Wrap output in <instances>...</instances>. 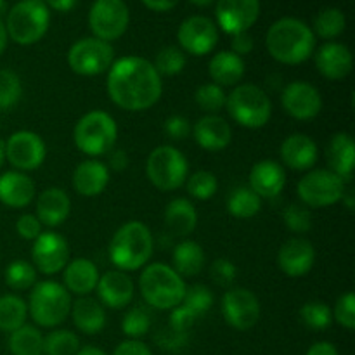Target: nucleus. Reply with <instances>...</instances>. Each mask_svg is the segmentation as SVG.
Instances as JSON below:
<instances>
[{
	"label": "nucleus",
	"instance_id": "bf43d9fd",
	"mask_svg": "<svg viewBox=\"0 0 355 355\" xmlns=\"http://www.w3.org/2000/svg\"><path fill=\"white\" fill-rule=\"evenodd\" d=\"M44 2L49 9L58 10V12H69L78 0H44Z\"/></svg>",
	"mask_w": 355,
	"mask_h": 355
},
{
	"label": "nucleus",
	"instance_id": "1a4fd4ad",
	"mask_svg": "<svg viewBox=\"0 0 355 355\" xmlns=\"http://www.w3.org/2000/svg\"><path fill=\"white\" fill-rule=\"evenodd\" d=\"M146 175L159 191H175L189 177V163L184 153L172 144H162L153 149L146 162Z\"/></svg>",
	"mask_w": 355,
	"mask_h": 355
},
{
	"label": "nucleus",
	"instance_id": "0e129e2a",
	"mask_svg": "<svg viewBox=\"0 0 355 355\" xmlns=\"http://www.w3.org/2000/svg\"><path fill=\"white\" fill-rule=\"evenodd\" d=\"M3 162H6V151H3V141L0 139V168H2Z\"/></svg>",
	"mask_w": 355,
	"mask_h": 355
},
{
	"label": "nucleus",
	"instance_id": "4c0bfd02",
	"mask_svg": "<svg viewBox=\"0 0 355 355\" xmlns=\"http://www.w3.org/2000/svg\"><path fill=\"white\" fill-rule=\"evenodd\" d=\"M347 28V17L343 10L336 7H328L322 9L318 16L314 17V35L324 38V40H335L340 35H343Z\"/></svg>",
	"mask_w": 355,
	"mask_h": 355
},
{
	"label": "nucleus",
	"instance_id": "de8ad7c7",
	"mask_svg": "<svg viewBox=\"0 0 355 355\" xmlns=\"http://www.w3.org/2000/svg\"><path fill=\"white\" fill-rule=\"evenodd\" d=\"M283 222L295 234H307L312 229L311 210L300 203L288 205L286 210L283 211Z\"/></svg>",
	"mask_w": 355,
	"mask_h": 355
},
{
	"label": "nucleus",
	"instance_id": "13d9d810",
	"mask_svg": "<svg viewBox=\"0 0 355 355\" xmlns=\"http://www.w3.org/2000/svg\"><path fill=\"white\" fill-rule=\"evenodd\" d=\"M141 2L155 12H168L179 3V0H141Z\"/></svg>",
	"mask_w": 355,
	"mask_h": 355
},
{
	"label": "nucleus",
	"instance_id": "4be33fe9",
	"mask_svg": "<svg viewBox=\"0 0 355 355\" xmlns=\"http://www.w3.org/2000/svg\"><path fill=\"white\" fill-rule=\"evenodd\" d=\"M286 186V170L276 159H260L252 166L248 187L260 200H274Z\"/></svg>",
	"mask_w": 355,
	"mask_h": 355
},
{
	"label": "nucleus",
	"instance_id": "c85d7f7f",
	"mask_svg": "<svg viewBox=\"0 0 355 355\" xmlns=\"http://www.w3.org/2000/svg\"><path fill=\"white\" fill-rule=\"evenodd\" d=\"M99 269L85 257H78L66 263L62 270V286L75 297H90L99 283Z\"/></svg>",
	"mask_w": 355,
	"mask_h": 355
},
{
	"label": "nucleus",
	"instance_id": "0eeeda50",
	"mask_svg": "<svg viewBox=\"0 0 355 355\" xmlns=\"http://www.w3.org/2000/svg\"><path fill=\"white\" fill-rule=\"evenodd\" d=\"M118 125L110 113L92 110L83 114L73 128V142L89 158L107 155L116 146Z\"/></svg>",
	"mask_w": 355,
	"mask_h": 355
},
{
	"label": "nucleus",
	"instance_id": "423d86ee",
	"mask_svg": "<svg viewBox=\"0 0 355 355\" xmlns=\"http://www.w3.org/2000/svg\"><path fill=\"white\" fill-rule=\"evenodd\" d=\"M225 111L231 120L248 130H259L270 121L272 103L266 90L253 83H239L227 94Z\"/></svg>",
	"mask_w": 355,
	"mask_h": 355
},
{
	"label": "nucleus",
	"instance_id": "c03bdc74",
	"mask_svg": "<svg viewBox=\"0 0 355 355\" xmlns=\"http://www.w3.org/2000/svg\"><path fill=\"white\" fill-rule=\"evenodd\" d=\"M186 189L194 200L208 201L210 198L215 196L218 189L217 175L214 172H208V170H198V172L191 173L187 177Z\"/></svg>",
	"mask_w": 355,
	"mask_h": 355
},
{
	"label": "nucleus",
	"instance_id": "a878e982",
	"mask_svg": "<svg viewBox=\"0 0 355 355\" xmlns=\"http://www.w3.org/2000/svg\"><path fill=\"white\" fill-rule=\"evenodd\" d=\"M111 172L101 159L89 158L75 166L71 175L73 189L83 198H96L110 186Z\"/></svg>",
	"mask_w": 355,
	"mask_h": 355
},
{
	"label": "nucleus",
	"instance_id": "49530a36",
	"mask_svg": "<svg viewBox=\"0 0 355 355\" xmlns=\"http://www.w3.org/2000/svg\"><path fill=\"white\" fill-rule=\"evenodd\" d=\"M151 329V314L142 307H132L121 319V331L128 340H141Z\"/></svg>",
	"mask_w": 355,
	"mask_h": 355
},
{
	"label": "nucleus",
	"instance_id": "393cba45",
	"mask_svg": "<svg viewBox=\"0 0 355 355\" xmlns=\"http://www.w3.org/2000/svg\"><path fill=\"white\" fill-rule=\"evenodd\" d=\"M194 141L201 149L208 153L224 151L232 142V128L220 114H203L191 127Z\"/></svg>",
	"mask_w": 355,
	"mask_h": 355
},
{
	"label": "nucleus",
	"instance_id": "f3484780",
	"mask_svg": "<svg viewBox=\"0 0 355 355\" xmlns=\"http://www.w3.org/2000/svg\"><path fill=\"white\" fill-rule=\"evenodd\" d=\"M215 304L214 291L207 286V284H191L186 288L182 302L179 307L170 311V321L168 328L177 333L187 335V329L201 318L207 314Z\"/></svg>",
	"mask_w": 355,
	"mask_h": 355
},
{
	"label": "nucleus",
	"instance_id": "b1692460",
	"mask_svg": "<svg viewBox=\"0 0 355 355\" xmlns=\"http://www.w3.org/2000/svg\"><path fill=\"white\" fill-rule=\"evenodd\" d=\"M281 165L293 172H309L319 159V148L307 134H291L281 142Z\"/></svg>",
	"mask_w": 355,
	"mask_h": 355
},
{
	"label": "nucleus",
	"instance_id": "ddd939ff",
	"mask_svg": "<svg viewBox=\"0 0 355 355\" xmlns=\"http://www.w3.org/2000/svg\"><path fill=\"white\" fill-rule=\"evenodd\" d=\"M6 162L17 172H33L44 165L47 158V146L44 139L31 130H17L3 142Z\"/></svg>",
	"mask_w": 355,
	"mask_h": 355
},
{
	"label": "nucleus",
	"instance_id": "8fccbe9b",
	"mask_svg": "<svg viewBox=\"0 0 355 355\" xmlns=\"http://www.w3.org/2000/svg\"><path fill=\"white\" fill-rule=\"evenodd\" d=\"M210 277L217 286L220 288H232L236 277H238V267L232 260L220 257L215 259L210 266Z\"/></svg>",
	"mask_w": 355,
	"mask_h": 355
},
{
	"label": "nucleus",
	"instance_id": "f8f14e48",
	"mask_svg": "<svg viewBox=\"0 0 355 355\" xmlns=\"http://www.w3.org/2000/svg\"><path fill=\"white\" fill-rule=\"evenodd\" d=\"M130 23V10L123 0H96L89 12V28L99 40L111 42L123 37Z\"/></svg>",
	"mask_w": 355,
	"mask_h": 355
},
{
	"label": "nucleus",
	"instance_id": "a19ab883",
	"mask_svg": "<svg viewBox=\"0 0 355 355\" xmlns=\"http://www.w3.org/2000/svg\"><path fill=\"white\" fill-rule=\"evenodd\" d=\"M82 349L76 333L55 328L44 335V355H76Z\"/></svg>",
	"mask_w": 355,
	"mask_h": 355
},
{
	"label": "nucleus",
	"instance_id": "412c9836",
	"mask_svg": "<svg viewBox=\"0 0 355 355\" xmlns=\"http://www.w3.org/2000/svg\"><path fill=\"white\" fill-rule=\"evenodd\" d=\"M96 291L97 300L103 304L104 309L121 311V309H127L134 300L135 286L127 272L113 269L101 274Z\"/></svg>",
	"mask_w": 355,
	"mask_h": 355
},
{
	"label": "nucleus",
	"instance_id": "2eb2a0df",
	"mask_svg": "<svg viewBox=\"0 0 355 355\" xmlns=\"http://www.w3.org/2000/svg\"><path fill=\"white\" fill-rule=\"evenodd\" d=\"M69 262V245L68 239L59 232L42 231L31 246V263L37 272L44 276H54L64 270Z\"/></svg>",
	"mask_w": 355,
	"mask_h": 355
},
{
	"label": "nucleus",
	"instance_id": "864d4df0",
	"mask_svg": "<svg viewBox=\"0 0 355 355\" xmlns=\"http://www.w3.org/2000/svg\"><path fill=\"white\" fill-rule=\"evenodd\" d=\"M113 355H153V352L142 340L127 338L125 342L118 343L116 349L113 350Z\"/></svg>",
	"mask_w": 355,
	"mask_h": 355
},
{
	"label": "nucleus",
	"instance_id": "72a5a7b5",
	"mask_svg": "<svg viewBox=\"0 0 355 355\" xmlns=\"http://www.w3.org/2000/svg\"><path fill=\"white\" fill-rule=\"evenodd\" d=\"M207 255L203 246L193 239H182L172 252V267L180 277H196L203 272Z\"/></svg>",
	"mask_w": 355,
	"mask_h": 355
},
{
	"label": "nucleus",
	"instance_id": "052dcab7",
	"mask_svg": "<svg viewBox=\"0 0 355 355\" xmlns=\"http://www.w3.org/2000/svg\"><path fill=\"white\" fill-rule=\"evenodd\" d=\"M7 44H9V35H7L6 23H3V21L0 19V55H2L3 52H6Z\"/></svg>",
	"mask_w": 355,
	"mask_h": 355
},
{
	"label": "nucleus",
	"instance_id": "5701e85b",
	"mask_svg": "<svg viewBox=\"0 0 355 355\" xmlns=\"http://www.w3.org/2000/svg\"><path fill=\"white\" fill-rule=\"evenodd\" d=\"M314 62L321 76L333 82L347 78L354 69L352 52L340 42H326L318 51H314Z\"/></svg>",
	"mask_w": 355,
	"mask_h": 355
},
{
	"label": "nucleus",
	"instance_id": "3c124183",
	"mask_svg": "<svg viewBox=\"0 0 355 355\" xmlns=\"http://www.w3.org/2000/svg\"><path fill=\"white\" fill-rule=\"evenodd\" d=\"M40 220L37 218L35 214H23L16 220V232L21 239H26V241L33 243L38 236L42 234Z\"/></svg>",
	"mask_w": 355,
	"mask_h": 355
},
{
	"label": "nucleus",
	"instance_id": "f03ea898",
	"mask_svg": "<svg viewBox=\"0 0 355 355\" xmlns=\"http://www.w3.org/2000/svg\"><path fill=\"white\" fill-rule=\"evenodd\" d=\"M266 47L274 61L298 66L314 55L315 35L304 21L297 17H281L267 30Z\"/></svg>",
	"mask_w": 355,
	"mask_h": 355
},
{
	"label": "nucleus",
	"instance_id": "4d7b16f0",
	"mask_svg": "<svg viewBox=\"0 0 355 355\" xmlns=\"http://www.w3.org/2000/svg\"><path fill=\"white\" fill-rule=\"evenodd\" d=\"M305 355H340V352L331 342H315L314 345L309 347Z\"/></svg>",
	"mask_w": 355,
	"mask_h": 355
},
{
	"label": "nucleus",
	"instance_id": "4468645a",
	"mask_svg": "<svg viewBox=\"0 0 355 355\" xmlns=\"http://www.w3.org/2000/svg\"><path fill=\"white\" fill-rule=\"evenodd\" d=\"M222 318L231 328L248 331L255 328L262 315L259 297L248 288H229L220 302Z\"/></svg>",
	"mask_w": 355,
	"mask_h": 355
},
{
	"label": "nucleus",
	"instance_id": "c756f323",
	"mask_svg": "<svg viewBox=\"0 0 355 355\" xmlns=\"http://www.w3.org/2000/svg\"><path fill=\"white\" fill-rule=\"evenodd\" d=\"M69 318L78 331L89 336L99 335L107 322L106 309L97 298L92 297H76L71 304Z\"/></svg>",
	"mask_w": 355,
	"mask_h": 355
},
{
	"label": "nucleus",
	"instance_id": "39448f33",
	"mask_svg": "<svg viewBox=\"0 0 355 355\" xmlns=\"http://www.w3.org/2000/svg\"><path fill=\"white\" fill-rule=\"evenodd\" d=\"M71 304V295L61 283L52 279L37 281L26 302L28 315L37 328L54 329L69 318Z\"/></svg>",
	"mask_w": 355,
	"mask_h": 355
},
{
	"label": "nucleus",
	"instance_id": "bb28decb",
	"mask_svg": "<svg viewBox=\"0 0 355 355\" xmlns=\"http://www.w3.org/2000/svg\"><path fill=\"white\" fill-rule=\"evenodd\" d=\"M37 218L49 229L59 227L71 214V198L62 187H47L37 196Z\"/></svg>",
	"mask_w": 355,
	"mask_h": 355
},
{
	"label": "nucleus",
	"instance_id": "f704fd0d",
	"mask_svg": "<svg viewBox=\"0 0 355 355\" xmlns=\"http://www.w3.org/2000/svg\"><path fill=\"white\" fill-rule=\"evenodd\" d=\"M7 347L12 355H44V335L33 324H23L9 333Z\"/></svg>",
	"mask_w": 355,
	"mask_h": 355
},
{
	"label": "nucleus",
	"instance_id": "79ce46f5",
	"mask_svg": "<svg viewBox=\"0 0 355 355\" xmlns=\"http://www.w3.org/2000/svg\"><path fill=\"white\" fill-rule=\"evenodd\" d=\"M225 101L227 94L215 83H203L194 92V103L205 114H218L225 110Z\"/></svg>",
	"mask_w": 355,
	"mask_h": 355
},
{
	"label": "nucleus",
	"instance_id": "473e14b6",
	"mask_svg": "<svg viewBox=\"0 0 355 355\" xmlns=\"http://www.w3.org/2000/svg\"><path fill=\"white\" fill-rule=\"evenodd\" d=\"M166 231L175 238L187 239L198 225V211L187 198H175L165 208Z\"/></svg>",
	"mask_w": 355,
	"mask_h": 355
},
{
	"label": "nucleus",
	"instance_id": "6e6d98bb",
	"mask_svg": "<svg viewBox=\"0 0 355 355\" xmlns=\"http://www.w3.org/2000/svg\"><path fill=\"white\" fill-rule=\"evenodd\" d=\"M107 168L110 172H123L128 166V155L125 149H116L113 148L110 153H107Z\"/></svg>",
	"mask_w": 355,
	"mask_h": 355
},
{
	"label": "nucleus",
	"instance_id": "a211bd4d",
	"mask_svg": "<svg viewBox=\"0 0 355 355\" xmlns=\"http://www.w3.org/2000/svg\"><path fill=\"white\" fill-rule=\"evenodd\" d=\"M322 96L319 89L305 80H295L283 89L281 106L293 120L311 121L322 111Z\"/></svg>",
	"mask_w": 355,
	"mask_h": 355
},
{
	"label": "nucleus",
	"instance_id": "c9c22d12",
	"mask_svg": "<svg viewBox=\"0 0 355 355\" xmlns=\"http://www.w3.org/2000/svg\"><path fill=\"white\" fill-rule=\"evenodd\" d=\"M225 208L234 218L248 220L262 210V200L248 186H239L227 196Z\"/></svg>",
	"mask_w": 355,
	"mask_h": 355
},
{
	"label": "nucleus",
	"instance_id": "dca6fc26",
	"mask_svg": "<svg viewBox=\"0 0 355 355\" xmlns=\"http://www.w3.org/2000/svg\"><path fill=\"white\" fill-rule=\"evenodd\" d=\"M177 40L184 54L201 58L214 52V49L217 47L218 28L210 17L191 16L180 23Z\"/></svg>",
	"mask_w": 355,
	"mask_h": 355
},
{
	"label": "nucleus",
	"instance_id": "aec40b11",
	"mask_svg": "<svg viewBox=\"0 0 355 355\" xmlns=\"http://www.w3.org/2000/svg\"><path fill=\"white\" fill-rule=\"evenodd\" d=\"M315 248L307 238L295 236L284 241L277 252V267L291 279L304 277L314 269Z\"/></svg>",
	"mask_w": 355,
	"mask_h": 355
},
{
	"label": "nucleus",
	"instance_id": "69168bd1",
	"mask_svg": "<svg viewBox=\"0 0 355 355\" xmlns=\"http://www.w3.org/2000/svg\"><path fill=\"white\" fill-rule=\"evenodd\" d=\"M2 3H3V0H0V7H2Z\"/></svg>",
	"mask_w": 355,
	"mask_h": 355
},
{
	"label": "nucleus",
	"instance_id": "6e6552de",
	"mask_svg": "<svg viewBox=\"0 0 355 355\" xmlns=\"http://www.w3.org/2000/svg\"><path fill=\"white\" fill-rule=\"evenodd\" d=\"M51 26V12L44 0H19L7 16L6 28L10 40L17 45L40 42Z\"/></svg>",
	"mask_w": 355,
	"mask_h": 355
},
{
	"label": "nucleus",
	"instance_id": "6ab92c4d",
	"mask_svg": "<svg viewBox=\"0 0 355 355\" xmlns=\"http://www.w3.org/2000/svg\"><path fill=\"white\" fill-rule=\"evenodd\" d=\"M215 16L227 35L245 33L259 21L260 0H217Z\"/></svg>",
	"mask_w": 355,
	"mask_h": 355
},
{
	"label": "nucleus",
	"instance_id": "680f3d73",
	"mask_svg": "<svg viewBox=\"0 0 355 355\" xmlns=\"http://www.w3.org/2000/svg\"><path fill=\"white\" fill-rule=\"evenodd\" d=\"M76 355H107L106 352H104L103 349H99V347H82V349L76 352Z\"/></svg>",
	"mask_w": 355,
	"mask_h": 355
},
{
	"label": "nucleus",
	"instance_id": "5fc2aeb1",
	"mask_svg": "<svg viewBox=\"0 0 355 355\" xmlns=\"http://www.w3.org/2000/svg\"><path fill=\"white\" fill-rule=\"evenodd\" d=\"M253 47H255V42H253V37L248 33V31H245V33L232 35L231 52H234L236 55L243 58V55L252 54Z\"/></svg>",
	"mask_w": 355,
	"mask_h": 355
},
{
	"label": "nucleus",
	"instance_id": "9d476101",
	"mask_svg": "<svg viewBox=\"0 0 355 355\" xmlns=\"http://www.w3.org/2000/svg\"><path fill=\"white\" fill-rule=\"evenodd\" d=\"M347 191V182L329 168H312L298 180L297 194L302 205L314 210L340 203Z\"/></svg>",
	"mask_w": 355,
	"mask_h": 355
},
{
	"label": "nucleus",
	"instance_id": "09e8293b",
	"mask_svg": "<svg viewBox=\"0 0 355 355\" xmlns=\"http://www.w3.org/2000/svg\"><path fill=\"white\" fill-rule=\"evenodd\" d=\"M333 312V321L338 322L347 331L355 329V295L354 291H347L336 300Z\"/></svg>",
	"mask_w": 355,
	"mask_h": 355
},
{
	"label": "nucleus",
	"instance_id": "e2e57ef3",
	"mask_svg": "<svg viewBox=\"0 0 355 355\" xmlns=\"http://www.w3.org/2000/svg\"><path fill=\"white\" fill-rule=\"evenodd\" d=\"M189 2H193L194 6H198V7H208V6H211L215 0H189Z\"/></svg>",
	"mask_w": 355,
	"mask_h": 355
},
{
	"label": "nucleus",
	"instance_id": "7c9ffc66",
	"mask_svg": "<svg viewBox=\"0 0 355 355\" xmlns=\"http://www.w3.org/2000/svg\"><path fill=\"white\" fill-rule=\"evenodd\" d=\"M326 162L329 165L328 168L345 182L352 179L355 168V142L352 135L347 132L333 135L326 146Z\"/></svg>",
	"mask_w": 355,
	"mask_h": 355
},
{
	"label": "nucleus",
	"instance_id": "20e7f679",
	"mask_svg": "<svg viewBox=\"0 0 355 355\" xmlns=\"http://www.w3.org/2000/svg\"><path fill=\"white\" fill-rule=\"evenodd\" d=\"M186 279L162 262L148 263L139 276V290L146 304L158 311H173L179 307L186 293Z\"/></svg>",
	"mask_w": 355,
	"mask_h": 355
},
{
	"label": "nucleus",
	"instance_id": "f257e3e1",
	"mask_svg": "<svg viewBox=\"0 0 355 355\" xmlns=\"http://www.w3.org/2000/svg\"><path fill=\"white\" fill-rule=\"evenodd\" d=\"M106 90L114 106L141 113L162 99L163 80L151 61L141 55H125L107 69Z\"/></svg>",
	"mask_w": 355,
	"mask_h": 355
},
{
	"label": "nucleus",
	"instance_id": "9b49d317",
	"mask_svg": "<svg viewBox=\"0 0 355 355\" xmlns=\"http://www.w3.org/2000/svg\"><path fill=\"white\" fill-rule=\"evenodd\" d=\"M113 62V45L96 37H87L75 42L68 51V66L80 76L104 75Z\"/></svg>",
	"mask_w": 355,
	"mask_h": 355
},
{
	"label": "nucleus",
	"instance_id": "ea45409f",
	"mask_svg": "<svg viewBox=\"0 0 355 355\" xmlns=\"http://www.w3.org/2000/svg\"><path fill=\"white\" fill-rule=\"evenodd\" d=\"M300 321L311 331H324L333 324V312L326 302L309 300L300 307Z\"/></svg>",
	"mask_w": 355,
	"mask_h": 355
},
{
	"label": "nucleus",
	"instance_id": "603ef678",
	"mask_svg": "<svg viewBox=\"0 0 355 355\" xmlns=\"http://www.w3.org/2000/svg\"><path fill=\"white\" fill-rule=\"evenodd\" d=\"M165 134L172 141H184L191 134V123L182 114H172L165 120Z\"/></svg>",
	"mask_w": 355,
	"mask_h": 355
},
{
	"label": "nucleus",
	"instance_id": "37998d69",
	"mask_svg": "<svg viewBox=\"0 0 355 355\" xmlns=\"http://www.w3.org/2000/svg\"><path fill=\"white\" fill-rule=\"evenodd\" d=\"M186 62L187 59L182 49L175 47V45H166L162 51H158L155 61H153V66L159 73V76H175L184 71Z\"/></svg>",
	"mask_w": 355,
	"mask_h": 355
},
{
	"label": "nucleus",
	"instance_id": "2f4dec72",
	"mask_svg": "<svg viewBox=\"0 0 355 355\" xmlns=\"http://www.w3.org/2000/svg\"><path fill=\"white\" fill-rule=\"evenodd\" d=\"M245 73V59L231 51L217 52L211 55L210 62H208V75H210L211 83L222 87V89L239 85Z\"/></svg>",
	"mask_w": 355,
	"mask_h": 355
},
{
	"label": "nucleus",
	"instance_id": "a18cd8bd",
	"mask_svg": "<svg viewBox=\"0 0 355 355\" xmlns=\"http://www.w3.org/2000/svg\"><path fill=\"white\" fill-rule=\"evenodd\" d=\"M23 96V83L12 69L0 68V111L16 106Z\"/></svg>",
	"mask_w": 355,
	"mask_h": 355
},
{
	"label": "nucleus",
	"instance_id": "58836bf2",
	"mask_svg": "<svg viewBox=\"0 0 355 355\" xmlns=\"http://www.w3.org/2000/svg\"><path fill=\"white\" fill-rule=\"evenodd\" d=\"M37 269L26 260H12L3 270V281L14 291H26L37 284Z\"/></svg>",
	"mask_w": 355,
	"mask_h": 355
},
{
	"label": "nucleus",
	"instance_id": "7ed1b4c3",
	"mask_svg": "<svg viewBox=\"0 0 355 355\" xmlns=\"http://www.w3.org/2000/svg\"><path fill=\"white\" fill-rule=\"evenodd\" d=\"M155 252V238L144 222L128 220L116 229L107 246V257L114 269L134 272L144 269Z\"/></svg>",
	"mask_w": 355,
	"mask_h": 355
},
{
	"label": "nucleus",
	"instance_id": "e433bc0d",
	"mask_svg": "<svg viewBox=\"0 0 355 355\" xmlns=\"http://www.w3.org/2000/svg\"><path fill=\"white\" fill-rule=\"evenodd\" d=\"M28 305L17 295H2L0 297V331L12 333L26 324Z\"/></svg>",
	"mask_w": 355,
	"mask_h": 355
},
{
	"label": "nucleus",
	"instance_id": "cd10ccee",
	"mask_svg": "<svg viewBox=\"0 0 355 355\" xmlns=\"http://www.w3.org/2000/svg\"><path fill=\"white\" fill-rule=\"evenodd\" d=\"M37 187L28 173L9 170L0 175V203L12 210H21L33 203Z\"/></svg>",
	"mask_w": 355,
	"mask_h": 355
}]
</instances>
